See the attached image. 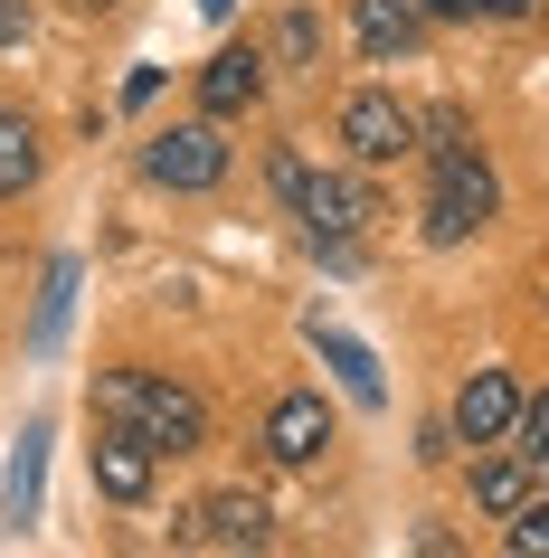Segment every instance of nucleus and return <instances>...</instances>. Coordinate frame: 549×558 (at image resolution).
Masks as SVG:
<instances>
[{"instance_id": "8", "label": "nucleus", "mask_w": 549, "mask_h": 558, "mask_svg": "<svg viewBox=\"0 0 549 558\" xmlns=\"http://www.w3.org/2000/svg\"><path fill=\"white\" fill-rule=\"evenodd\" d=\"M322 445H332V408H322L313 388H294L265 408V454L275 464H322Z\"/></svg>"}, {"instance_id": "10", "label": "nucleus", "mask_w": 549, "mask_h": 558, "mask_svg": "<svg viewBox=\"0 0 549 558\" xmlns=\"http://www.w3.org/2000/svg\"><path fill=\"white\" fill-rule=\"evenodd\" d=\"M256 95H265V58H256V48H218V58H208V76H200V105H208L218 123H228V114H247Z\"/></svg>"}, {"instance_id": "6", "label": "nucleus", "mask_w": 549, "mask_h": 558, "mask_svg": "<svg viewBox=\"0 0 549 558\" xmlns=\"http://www.w3.org/2000/svg\"><path fill=\"white\" fill-rule=\"evenodd\" d=\"M342 143L360 151V161H398L407 143H417V114H407L398 95H379V86H360L342 105Z\"/></svg>"}, {"instance_id": "3", "label": "nucleus", "mask_w": 549, "mask_h": 558, "mask_svg": "<svg viewBox=\"0 0 549 558\" xmlns=\"http://www.w3.org/2000/svg\"><path fill=\"white\" fill-rule=\"evenodd\" d=\"M143 171L162 180V190H218V180H228V143H218V114H208V123H171V133H152Z\"/></svg>"}, {"instance_id": "1", "label": "nucleus", "mask_w": 549, "mask_h": 558, "mask_svg": "<svg viewBox=\"0 0 549 558\" xmlns=\"http://www.w3.org/2000/svg\"><path fill=\"white\" fill-rule=\"evenodd\" d=\"M492 199H502V190H492L484 151L445 133V143H435V190H427V236L435 246H464V236L492 218Z\"/></svg>"}, {"instance_id": "20", "label": "nucleus", "mask_w": 549, "mask_h": 558, "mask_svg": "<svg viewBox=\"0 0 549 558\" xmlns=\"http://www.w3.org/2000/svg\"><path fill=\"white\" fill-rule=\"evenodd\" d=\"M29 38V0H0V48H20Z\"/></svg>"}, {"instance_id": "17", "label": "nucleus", "mask_w": 549, "mask_h": 558, "mask_svg": "<svg viewBox=\"0 0 549 558\" xmlns=\"http://www.w3.org/2000/svg\"><path fill=\"white\" fill-rule=\"evenodd\" d=\"M67 294H76V265H48V303H38V351L58 341V323H67Z\"/></svg>"}, {"instance_id": "5", "label": "nucleus", "mask_w": 549, "mask_h": 558, "mask_svg": "<svg viewBox=\"0 0 549 558\" xmlns=\"http://www.w3.org/2000/svg\"><path fill=\"white\" fill-rule=\"evenodd\" d=\"M180 539H190V549H265V539H275V511H265L256 493H208Z\"/></svg>"}, {"instance_id": "9", "label": "nucleus", "mask_w": 549, "mask_h": 558, "mask_svg": "<svg viewBox=\"0 0 549 558\" xmlns=\"http://www.w3.org/2000/svg\"><path fill=\"white\" fill-rule=\"evenodd\" d=\"M152 454H162V445H152L143 426H105V436H95V493L105 501H143L152 493Z\"/></svg>"}, {"instance_id": "12", "label": "nucleus", "mask_w": 549, "mask_h": 558, "mask_svg": "<svg viewBox=\"0 0 549 558\" xmlns=\"http://www.w3.org/2000/svg\"><path fill=\"white\" fill-rule=\"evenodd\" d=\"M521 501H530V464H521V454H484V464H474V511L512 521Z\"/></svg>"}, {"instance_id": "16", "label": "nucleus", "mask_w": 549, "mask_h": 558, "mask_svg": "<svg viewBox=\"0 0 549 558\" xmlns=\"http://www.w3.org/2000/svg\"><path fill=\"white\" fill-rule=\"evenodd\" d=\"M502 539H512L521 558H549V501H521V511H512V530H502Z\"/></svg>"}, {"instance_id": "11", "label": "nucleus", "mask_w": 549, "mask_h": 558, "mask_svg": "<svg viewBox=\"0 0 549 558\" xmlns=\"http://www.w3.org/2000/svg\"><path fill=\"white\" fill-rule=\"evenodd\" d=\"M350 29H360V48H370L379 66H389V58H407V48H417L427 0H360V10H350Z\"/></svg>"}, {"instance_id": "14", "label": "nucleus", "mask_w": 549, "mask_h": 558, "mask_svg": "<svg viewBox=\"0 0 549 558\" xmlns=\"http://www.w3.org/2000/svg\"><path fill=\"white\" fill-rule=\"evenodd\" d=\"M29 180H38V133H29V114L0 105V199H20Z\"/></svg>"}, {"instance_id": "19", "label": "nucleus", "mask_w": 549, "mask_h": 558, "mask_svg": "<svg viewBox=\"0 0 549 558\" xmlns=\"http://www.w3.org/2000/svg\"><path fill=\"white\" fill-rule=\"evenodd\" d=\"M512 436H521V454L549 445V388H540V398H521V426H512Z\"/></svg>"}, {"instance_id": "7", "label": "nucleus", "mask_w": 549, "mask_h": 558, "mask_svg": "<svg viewBox=\"0 0 549 558\" xmlns=\"http://www.w3.org/2000/svg\"><path fill=\"white\" fill-rule=\"evenodd\" d=\"M521 426V388L512 369H474V379L455 388V445H502Z\"/></svg>"}, {"instance_id": "13", "label": "nucleus", "mask_w": 549, "mask_h": 558, "mask_svg": "<svg viewBox=\"0 0 549 558\" xmlns=\"http://www.w3.org/2000/svg\"><path fill=\"white\" fill-rule=\"evenodd\" d=\"M313 341H322V360H332V369H342V388H350V398H360V408H379V398H389V379H379V360L360 351V341H350V331L313 323Z\"/></svg>"}, {"instance_id": "18", "label": "nucleus", "mask_w": 549, "mask_h": 558, "mask_svg": "<svg viewBox=\"0 0 549 558\" xmlns=\"http://www.w3.org/2000/svg\"><path fill=\"white\" fill-rule=\"evenodd\" d=\"M530 0H427V20H521Z\"/></svg>"}, {"instance_id": "15", "label": "nucleus", "mask_w": 549, "mask_h": 558, "mask_svg": "<svg viewBox=\"0 0 549 558\" xmlns=\"http://www.w3.org/2000/svg\"><path fill=\"white\" fill-rule=\"evenodd\" d=\"M313 48H322V20H313V10H285V20H275V58L313 66Z\"/></svg>"}, {"instance_id": "21", "label": "nucleus", "mask_w": 549, "mask_h": 558, "mask_svg": "<svg viewBox=\"0 0 549 558\" xmlns=\"http://www.w3.org/2000/svg\"><path fill=\"white\" fill-rule=\"evenodd\" d=\"M530 464H540V483H549V445H530Z\"/></svg>"}, {"instance_id": "2", "label": "nucleus", "mask_w": 549, "mask_h": 558, "mask_svg": "<svg viewBox=\"0 0 549 558\" xmlns=\"http://www.w3.org/2000/svg\"><path fill=\"white\" fill-rule=\"evenodd\" d=\"M285 208L322 236V246H332V256H350V236H360V228L379 218V208H370V190H360L350 171H303V190H294Z\"/></svg>"}, {"instance_id": "4", "label": "nucleus", "mask_w": 549, "mask_h": 558, "mask_svg": "<svg viewBox=\"0 0 549 558\" xmlns=\"http://www.w3.org/2000/svg\"><path fill=\"white\" fill-rule=\"evenodd\" d=\"M133 426H143L162 454H190V445H208V398H200V388H180V379H143Z\"/></svg>"}]
</instances>
